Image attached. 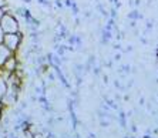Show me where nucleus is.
Masks as SVG:
<instances>
[{
	"instance_id": "3",
	"label": "nucleus",
	"mask_w": 158,
	"mask_h": 138,
	"mask_svg": "<svg viewBox=\"0 0 158 138\" xmlns=\"http://www.w3.org/2000/svg\"><path fill=\"white\" fill-rule=\"evenodd\" d=\"M11 53H13V51L9 50L3 43H0V67L4 64V61H6L9 57H11Z\"/></svg>"
},
{
	"instance_id": "4",
	"label": "nucleus",
	"mask_w": 158,
	"mask_h": 138,
	"mask_svg": "<svg viewBox=\"0 0 158 138\" xmlns=\"http://www.w3.org/2000/svg\"><path fill=\"white\" fill-rule=\"evenodd\" d=\"M3 67V70H6V71H9V73H11V71H15L16 70V58L11 56V57H9L6 61H4V64L2 65Z\"/></svg>"
},
{
	"instance_id": "5",
	"label": "nucleus",
	"mask_w": 158,
	"mask_h": 138,
	"mask_svg": "<svg viewBox=\"0 0 158 138\" xmlns=\"http://www.w3.org/2000/svg\"><path fill=\"white\" fill-rule=\"evenodd\" d=\"M4 94H6V81H4V78L0 77V100Z\"/></svg>"
},
{
	"instance_id": "7",
	"label": "nucleus",
	"mask_w": 158,
	"mask_h": 138,
	"mask_svg": "<svg viewBox=\"0 0 158 138\" xmlns=\"http://www.w3.org/2000/svg\"><path fill=\"white\" fill-rule=\"evenodd\" d=\"M3 4H4V0H0V9L3 7Z\"/></svg>"
},
{
	"instance_id": "1",
	"label": "nucleus",
	"mask_w": 158,
	"mask_h": 138,
	"mask_svg": "<svg viewBox=\"0 0 158 138\" xmlns=\"http://www.w3.org/2000/svg\"><path fill=\"white\" fill-rule=\"evenodd\" d=\"M0 27H2L4 34H7V33H17L19 30L17 20L11 15H7V13H3V16L0 17Z\"/></svg>"
},
{
	"instance_id": "2",
	"label": "nucleus",
	"mask_w": 158,
	"mask_h": 138,
	"mask_svg": "<svg viewBox=\"0 0 158 138\" xmlns=\"http://www.w3.org/2000/svg\"><path fill=\"white\" fill-rule=\"evenodd\" d=\"M3 44L10 51H15L20 44V34L19 33H7L3 37Z\"/></svg>"
},
{
	"instance_id": "6",
	"label": "nucleus",
	"mask_w": 158,
	"mask_h": 138,
	"mask_svg": "<svg viewBox=\"0 0 158 138\" xmlns=\"http://www.w3.org/2000/svg\"><path fill=\"white\" fill-rule=\"evenodd\" d=\"M3 37H4V33L2 30V27H0V43H3Z\"/></svg>"
}]
</instances>
